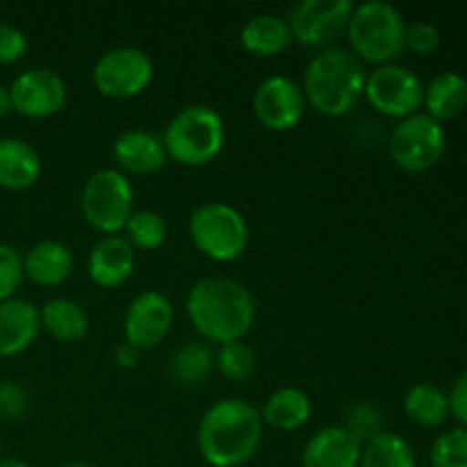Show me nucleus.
I'll return each mask as SVG.
<instances>
[{"mask_svg": "<svg viewBox=\"0 0 467 467\" xmlns=\"http://www.w3.org/2000/svg\"><path fill=\"white\" fill-rule=\"evenodd\" d=\"M263 418L244 400H222L210 406L196 429L201 456L213 467L249 463L263 441Z\"/></svg>", "mask_w": 467, "mask_h": 467, "instance_id": "nucleus-1", "label": "nucleus"}, {"mask_svg": "<svg viewBox=\"0 0 467 467\" xmlns=\"http://www.w3.org/2000/svg\"><path fill=\"white\" fill-rule=\"evenodd\" d=\"M185 310L196 331L217 345L242 340L255 322L254 296L231 278H201L187 292Z\"/></svg>", "mask_w": 467, "mask_h": 467, "instance_id": "nucleus-2", "label": "nucleus"}, {"mask_svg": "<svg viewBox=\"0 0 467 467\" xmlns=\"http://www.w3.org/2000/svg\"><path fill=\"white\" fill-rule=\"evenodd\" d=\"M368 71L351 50L327 48L304 71V99L324 117H345L365 96Z\"/></svg>", "mask_w": 467, "mask_h": 467, "instance_id": "nucleus-3", "label": "nucleus"}, {"mask_svg": "<svg viewBox=\"0 0 467 467\" xmlns=\"http://www.w3.org/2000/svg\"><path fill=\"white\" fill-rule=\"evenodd\" d=\"M351 53L377 67L392 64L406 48V23L400 9L383 0L354 7L347 26Z\"/></svg>", "mask_w": 467, "mask_h": 467, "instance_id": "nucleus-4", "label": "nucleus"}, {"mask_svg": "<svg viewBox=\"0 0 467 467\" xmlns=\"http://www.w3.org/2000/svg\"><path fill=\"white\" fill-rule=\"evenodd\" d=\"M226 128L217 109L208 105H190L181 109L164 128L162 144L167 158L182 167H205L223 149Z\"/></svg>", "mask_w": 467, "mask_h": 467, "instance_id": "nucleus-5", "label": "nucleus"}, {"mask_svg": "<svg viewBox=\"0 0 467 467\" xmlns=\"http://www.w3.org/2000/svg\"><path fill=\"white\" fill-rule=\"evenodd\" d=\"M192 244L214 263H233L249 246V223L228 203H203L190 214Z\"/></svg>", "mask_w": 467, "mask_h": 467, "instance_id": "nucleus-6", "label": "nucleus"}, {"mask_svg": "<svg viewBox=\"0 0 467 467\" xmlns=\"http://www.w3.org/2000/svg\"><path fill=\"white\" fill-rule=\"evenodd\" d=\"M82 217L103 235H119L135 213V192L126 173L100 169L85 182L80 194Z\"/></svg>", "mask_w": 467, "mask_h": 467, "instance_id": "nucleus-7", "label": "nucleus"}, {"mask_svg": "<svg viewBox=\"0 0 467 467\" xmlns=\"http://www.w3.org/2000/svg\"><path fill=\"white\" fill-rule=\"evenodd\" d=\"M445 128L427 112L401 119L388 141L392 162L410 173H422L436 167L445 155Z\"/></svg>", "mask_w": 467, "mask_h": 467, "instance_id": "nucleus-8", "label": "nucleus"}, {"mask_svg": "<svg viewBox=\"0 0 467 467\" xmlns=\"http://www.w3.org/2000/svg\"><path fill=\"white\" fill-rule=\"evenodd\" d=\"M91 78L96 89L108 99H132L153 80V59L135 46H119L96 59Z\"/></svg>", "mask_w": 467, "mask_h": 467, "instance_id": "nucleus-9", "label": "nucleus"}, {"mask_svg": "<svg viewBox=\"0 0 467 467\" xmlns=\"http://www.w3.org/2000/svg\"><path fill=\"white\" fill-rule=\"evenodd\" d=\"M365 99L374 109L392 119H406L420 112L424 103V85L409 67L383 64L368 73Z\"/></svg>", "mask_w": 467, "mask_h": 467, "instance_id": "nucleus-10", "label": "nucleus"}, {"mask_svg": "<svg viewBox=\"0 0 467 467\" xmlns=\"http://www.w3.org/2000/svg\"><path fill=\"white\" fill-rule=\"evenodd\" d=\"M351 12V0H301L287 16L292 41H299L308 48L327 50L333 41L347 35Z\"/></svg>", "mask_w": 467, "mask_h": 467, "instance_id": "nucleus-11", "label": "nucleus"}, {"mask_svg": "<svg viewBox=\"0 0 467 467\" xmlns=\"http://www.w3.org/2000/svg\"><path fill=\"white\" fill-rule=\"evenodd\" d=\"M67 82L53 68H27L9 87L12 109L27 119H48L67 103Z\"/></svg>", "mask_w": 467, "mask_h": 467, "instance_id": "nucleus-12", "label": "nucleus"}, {"mask_svg": "<svg viewBox=\"0 0 467 467\" xmlns=\"http://www.w3.org/2000/svg\"><path fill=\"white\" fill-rule=\"evenodd\" d=\"M173 327V306L162 292L146 290L130 301L123 317L126 342L140 351L158 347Z\"/></svg>", "mask_w": 467, "mask_h": 467, "instance_id": "nucleus-13", "label": "nucleus"}, {"mask_svg": "<svg viewBox=\"0 0 467 467\" xmlns=\"http://www.w3.org/2000/svg\"><path fill=\"white\" fill-rule=\"evenodd\" d=\"M255 119L267 130H292L304 119L306 99L301 87L285 76H269L254 94Z\"/></svg>", "mask_w": 467, "mask_h": 467, "instance_id": "nucleus-14", "label": "nucleus"}, {"mask_svg": "<svg viewBox=\"0 0 467 467\" xmlns=\"http://www.w3.org/2000/svg\"><path fill=\"white\" fill-rule=\"evenodd\" d=\"M41 331L39 308L27 299L12 296L0 301V356H18L35 342Z\"/></svg>", "mask_w": 467, "mask_h": 467, "instance_id": "nucleus-15", "label": "nucleus"}, {"mask_svg": "<svg viewBox=\"0 0 467 467\" xmlns=\"http://www.w3.org/2000/svg\"><path fill=\"white\" fill-rule=\"evenodd\" d=\"M132 269H135V249L128 244L126 237L119 235H105L103 240L96 242L87 260L91 281L108 290L123 285L130 278Z\"/></svg>", "mask_w": 467, "mask_h": 467, "instance_id": "nucleus-16", "label": "nucleus"}, {"mask_svg": "<svg viewBox=\"0 0 467 467\" xmlns=\"http://www.w3.org/2000/svg\"><path fill=\"white\" fill-rule=\"evenodd\" d=\"M363 445L345 427L319 429L304 447L301 467H358Z\"/></svg>", "mask_w": 467, "mask_h": 467, "instance_id": "nucleus-17", "label": "nucleus"}, {"mask_svg": "<svg viewBox=\"0 0 467 467\" xmlns=\"http://www.w3.org/2000/svg\"><path fill=\"white\" fill-rule=\"evenodd\" d=\"M114 160L123 171L137 173V176H150L160 171L167 162V150L158 135L141 128L121 132L112 146Z\"/></svg>", "mask_w": 467, "mask_h": 467, "instance_id": "nucleus-18", "label": "nucleus"}, {"mask_svg": "<svg viewBox=\"0 0 467 467\" xmlns=\"http://www.w3.org/2000/svg\"><path fill=\"white\" fill-rule=\"evenodd\" d=\"M73 254L67 244L55 240L36 242L23 255V276L41 287H57L73 274Z\"/></svg>", "mask_w": 467, "mask_h": 467, "instance_id": "nucleus-19", "label": "nucleus"}, {"mask_svg": "<svg viewBox=\"0 0 467 467\" xmlns=\"http://www.w3.org/2000/svg\"><path fill=\"white\" fill-rule=\"evenodd\" d=\"M41 176L39 153L18 137L0 140V187L12 192L30 190Z\"/></svg>", "mask_w": 467, "mask_h": 467, "instance_id": "nucleus-20", "label": "nucleus"}, {"mask_svg": "<svg viewBox=\"0 0 467 467\" xmlns=\"http://www.w3.org/2000/svg\"><path fill=\"white\" fill-rule=\"evenodd\" d=\"M240 41L246 53L258 55V57H274L292 44V35L285 18L276 14H255L242 26Z\"/></svg>", "mask_w": 467, "mask_h": 467, "instance_id": "nucleus-21", "label": "nucleus"}, {"mask_svg": "<svg viewBox=\"0 0 467 467\" xmlns=\"http://www.w3.org/2000/svg\"><path fill=\"white\" fill-rule=\"evenodd\" d=\"M424 108L436 121H451L467 109V80L461 73L442 71L424 87Z\"/></svg>", "mask_w": 467, "mask_h": 467, "instance_id": "nucleus-22", "label": "nucleus"}, {"mask_svg": "<svg viewBox=\"0 0 467 467\" xmlns=\"http://www.w3.org/2000/svg\"><path fill=\"white\" fill-rule=\"evenodd\" d=\"M313 404L301 388H281L265 401L260 418L278 431H295L310 420Z\"/></svg>", "mask_w": 467, "mask_h": 467, "instance_id": "nucleus-23", "label": "nucleus"}, {"mask_svg": "<svg viewBox=\"0 0 467 467\" xmlns=\"http://www.w3.org/2000/svg\"><path fill=\"white\" fill-rule=\"evenodd\" d=\"M41 328L59 342H78L89 333V317L78 301L50 299L39 308Z\"/></svg>", "mask_w": 467, "mask_h": 467, "instance_id": "nucleus-24", "label": "nucleus"}, {"mask_svg": "<svg viewBox=\"0 0 467 467\" xmlns=\"http://www.w3.org/2000/svg\"><path fill=\"white\" fill-rule=\"evenodd\" d=\"M404 413L418 427L436 429L450 418V401L433 383H415L404 397Z\"/></svg>", "mask_w": 467, "mask_h": 467, "instance_id": "nucleus-25", "label": "nucleus"}, {"mask_svg": "<svg viewBox=\"0 0 467 467\" xmlns=\"http://www.w3.org/2000/svg\"><path fill=\"white\" fill-rule=\"evenodd\" d=\"M358 467H418V459L413 445L404 436L381 431L363 445Z\"/></svg>", "mask_w": 467, "mask_h": 467, "instance_id": "nucleus-26", "label": "nucleus"}, {"mask_svg": "<svg viewBox=\"0 0 467 467\" xmlns=\"http://www.w3.org/2000/svg\"><path fill=\"white\" fill-rule=\"evenodd\" d=\"M214 368V354L205 342H185L173 351L169 360V374L181 386H199Z\"/></svg>", "mask_w": 467, "mask_h": 467, "instance_id": "nucleus-27", "label": "nucleus"}, {"mask_svg": "<svg viewBox=\"0 0 467 467\" xmlns=\"http://www.w3.org/2000/svg\"><path fill=\"white\" fill-rule=\"evenodd\" d=\"M123 233H126V242L132 249L155 251L167 240V222L155 210H135Z\"/></svg>", "mask_w": 467, "mask_h": 467, "instance_id": "nucleus-28", "label": "nucleus"}, {"mask_svg": "<svg viewBox=\"0 0 467 467\" xmlns=\"http://www.w3.org/2000/svg\"><path fill=\"white\" fill-rule=\"evenodd\" d=\"M214 365L223 379L240 383L254 377L255 369H258V358L244 340H235L219 345V351L214 354Z\"/></svg>", "mask_w": 467, "mask_h": 467, "instance_id": "nucleus-29", "label": "nucleus"}, {"mask_svg": "<svg viewBox=\"0 0 467 467\" xmlns=\"http://www.w3.org/2000/svg\"><path fill=\"white\" fill-rule=\"evenodd\" d=\"M431 467H467V427H456L438 436L429 454Z\"/></svg>", "mask_w": 467, "mask_h": 467, "instance_id": "nucleus-30", "label": "nucleus"}, {"mask_svg": "<svg viewBox=\"0 0 467 467\" xmlns=\"http://www.w3.org/2000/svg\"><path fill=\"white\" fill-rule=\"evenodd\" d=\"M347 431L365 445L368 441H372L374 436L383 431V413L369 401H356L349 410H347Z\"/></svg>", "mask_w": 467, "mask_h": 467, "instance_id": "nucleus-31", "label": "nucleus"}, {"mask_svg": "<svg viewBox=\"0 0 467 467\" xmlns=\"http://www.w3.org/2000/svg\"><path fill=\"white\" fill-rule=\"evenodd\" d=\"M23 255L12 246L0 242V301H7L16 295L23 283Z\"/></svg>", "mask_w": 467, "mask_h": 467, "instance_id": "nucleus-32", "label": "nucleus"}, {"mask_svg": "<svg viewBox=\"0 0 467 467\" xmlns=\"http://www.w3.org/2000/svg\"><path fill=\"white\" fill-rule=\"evenodd\" d=\"M27 410V395L18 383L0 381V420H21Z\"/></svg>", "mask_w": 467, "mask_h": 467, "instance_id": "nucleus-33", "label": "nucleus"}, {"mask_svg": "<svg viewBox=\"0 0 467 467\" xmlns=\"http://www.w3.org/2000/svg\"><path fill=\"white\" fill-rule=\"evenodd\" d=\"M27 36L16 26L0 23V64H14L26 57Z\"/></svg>", "mask_w": 467, "mask_h": 467, "instance_id": "nucleus-34", "label": "nucleus"}, {"mask_svg": "<svg viewBox=\"0 0 467 467\" xmlns=\"http://www.w3.org/2000/svg\"><path fill=\"white\" fill-rule=\"evenodd\" d=\"M441 46V32L431 23H415L406 27V48L415 55H431Z\"/></svg>", "mask_w": 467, "mask_h": 467, "instance_id": "nucleus-35", "label": "nucleus"}, {"mask_svg": "<svg viewBox=\"0 0 467 467\" xmlns=\"http://www.w3.org/2000/svg\"><path fill=\"white\" fill-rule=\"evenodd\" d=\"M447 401H450V415L459 420L461 427H467V369L454 381Z\"/></svg>", "mask_w": 467, "mask_h": 467, "instance_id": "nucleus-36", "label": "nucleus"}, {"mask_svg": "<svg viewBox=\"0 0 467 467\" xmlns=\"http://www.w3.org/2000/svg\"><path fill=\"white\" fill-rule=\"evenodd\" d=\"M140 354V349H135V347L128 345V342H121V345H117V349H114V363L121 369H132L137 368Z\"/></svg>", "mask_w": 467, "mask_h": 467, "instance_id": "nucleus-37", "label": "nucleus"}, {"mask_svg": "<svg viewBox=\"0 0 467 467\" xmlns=\"http://www.w3.org/2000/svg\"><path fill=\"white\" fill-rule=\"evenodd\" d=\"M12 112V100H9V89H5L0 85V119H5L7 114Z\"/></svg>", "mask_w": 467, "mask_h": 467, "instance_id": "nucleus-38", "label": "nucleus"}, {"mask_svg": "<svg viewBox=\"0 0 467 467\" xmlns=\"http://www.w3.org/2000/svg\"><path fill=\"white\" fill-rule=\"evenodd\" d=\"M0 467H32L21 459H0Z\"/></svg>", "mask_w": 467, "mask_h": 467, "instance_id": "nucleus-39", "label": "nucleus"}, {"mask_svg": "<svg viewBox=\"0 0 467 467\" xmlns=\"http://www.w3.org/2000/svg\"><path fill=\"white\" fill-rule=\"evenodd\" d=\"M64 467H91V465H87V463H68V465H64Z\"/></svg>", "mask_w": 467, "mask_h": 467, "instance_id": "nucleus-40", "label": "nucleus"}, {"mask_svg": "<svg viewBox=\"0 0 467 467\" xmlns=\"http://www.w3.org/2000/svg\"><path fill=\"white\" fill-rule=\"evenodd\" d=\"M0 450H3V445H0Z\"/></svg>", "mask_w": 467, "mask_h": 467, "instance_id": "nucleus-41", "label": "nucleus"}]
</instances>
